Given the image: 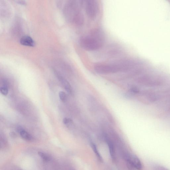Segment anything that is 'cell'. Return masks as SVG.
Wrapping results in <instances>:
<instances>
[{
  "label": "cell",
  "mask_w": 170,
  "mask_h": 170,
  "mask_svg": "<svg viewBox=\"0 0 170 170\" xmlns=\"http://www.w3.org/2000/svg\"><path fill=\"white\" fill-rule=\"evenodd\" d=\"M103 42V36L99 30H94L89 34L82 36L79 40L81 47L88 51L99 49L102 47Z\"/></svg>",
  "instance_id": "obj_1"
},
{
  "label": "cell",
  "mask_w": 170,
  "mask_h": 170,
  "mask_svg": "<svg viewBox=\"0 0 170 170\" xmlns=\"http://www.w3.org/2000/svg\"><path fill=\"white\" fill-rule=\"evenodd\" d=\"M94 68L97 73L101 75L114 74L121 71L119 64L97 63L94 65Z\"/></svg>",
  "instance_id": "obj_2"
},
{
  "label": "cell",
  "mask_w": 170,
  "mask_h": 170,
  "mask_svg": "<svg viewBox=\"0 0 170 170\" xmlns=\"http://www.w3.org/2000/svg\"><path fill=\"white\" fill-rule=\"evenodd\" d=\"M84 6L87 16L90 19H96L99 10V3L95 0L84 1Z\"/></svg>",
  "instance_id": "obj_3"
},
{
  "label": "cell",
  "mask_w": 170,
  "mask_h": 170,
  "mask_svg": "<svg viewBox=\"0 0 170 170\" xmlns=\"http://www.w3.org/2000/svg\"><path fill=\"white\" fill-rule=\"evenodd\" d=\"M56 74L57 75L58 78L61 84L64 86L65 90H66L68 93H70V95H73V90L69 83L64 77L61 76V75L57 73V72H56Z\"/></svg>",
  "instance_id": "obj_4"
},
{
  "label": "cell",
  "mask_w": 170,
  "mask_h": 170,
  "mask_svg": "<svg viewBox=\"0 0 170 170\" xmlns=\"http://www.w3.org/2000/svg\"><path fill=\"white\" fill-rule=\"evenodd\" d=\"M20 44L25 46L34 47L35 42L31 37L28 36H25L22 37L20 41Z\"/></svg>",
  "instance_id": "obj_5"
},
{
  "label": "cell",
  "mask_w": 170,
  "mask_h": 170,
  "mask_svg": "<svg viewBox=\"0 0 170 170\" xmlns=\"http://www.w3.org/2000/svg\"><path fill=\"white\" fill-rule=\"evenodd\" d=\"M17 129L21 138L24 140L29 141L33 139V138L30 134L23 128L19 127Z\"/></svg>",
  "instance_id": "obj_6"
},
{
  "label": "cell",
  "mask_w": 170,
  "mask_h": 170,
  "mask_svg": "<svg viewBox=\"0 0 170 170\" xmlns=\"http://www.w3.org/2000/svg\"><path fill=\"white\" fill-rule=\"evenodd\" d=\"M88 100L89 103L90 110L92 112L96 111L98 109V103L95 98L92 96L88 97Z\"/></svg>",
  "instance_id": "obj_7"
},
{
  "label": "cell",
  "mask_w": 170,
  "mask_h": 170,
  "mask_svg": "<svg viewBox=\"0 0 170 170\" xmlns=\"http://www.w3.org/2000/svg\"><path fill=\"white\" fill-rule=\"evenodd\" d=\"M132 163L135 169L137 170H141L143 168L142 165L139 159L133 155L131 158Z\"/></svg>",
  "instance_id": "obj_8"
},
{
  "label": "cell",
  "mask_w": 170,
  "mask_h": 170,
  "mask_svg": "<svg viewBox=\"0 0 170 170\" xmlns=\"http://www.w3.org/2000/svg\"><path fill=\"white\" fill-rule=\"evenodd\" d=\"M106 139L108 147H109V148L111 157L112 160L114 161L115 160V152L113 143L109 139L107 138Z\"/></svg>",
  "instance_id": "obj_9"
},
{
  "label": "cell",
  "mask_w": 170,
  "mask_h": 170,
  "mask_svg": "<svg viewBox=\"0 0 170 170\" xmlns=\"http://www.w3.org/2000/svg\"><path fill=\"white\" fill-rule=\"evenodd\" d=\"M91 146L94 153H95L99 161L101 162H102L103 159L102 157L101 156L100 154L99 153V152L95 144L93 143H91Z\"/></svg>",
  "instance_id": "obj_10"
},
{
  "label": "cell",
  "mask_w": 170,
  "mask_h": 170,
  "mask_svg": "<svg viewBox=\"0 0 170 170\" xmlns=\"http://www.w3.org/2000/svg\"><path fill=\"white\" fill-rule=\"evenodd\" d=\"M63 123L68 127H73L74 126V123L70 118L65 117L63 119Z\"/></svg>",
  "instance_id": "obj_11"
},
{
  "label": "cell",
  "mask_w": 170,
  "mask_h": 170,
  "mask_svg": "<svg viewBox=\"0 0 170 170\" xmlns=\"http://www.w3.org/2000/svg\"><path fill=\"white\" fill-rule=\"evenodd\" d=\"M38 154L43 160L46 161H49L50 160V157L48 156V155H47L44 153L42 152H38Z\"/></svg>",
  "instance_id": "obj_12"
},
{
  "label": "cell",
  "mask_w": 170,
  "mask_h": 170,
  "mask_svg": "<svg viewBox=\"0 0 170 170\" xmlns=\"http://www.w3.org/2000/svg\"><path fill=\"white\" fill-rule=\"evenodd\" d=\"M0 91L3 95L6 96L8 95L9 90L8 85H4L0 88Z\"/></svg>",
  "instance_id": "obj_13"
},
{
  "label": "cell",
  "mask_w": 170,
  "mask_h": 170,
  "mask_svg": "<svg viewBox=\"0 0 170 170\" xmlns=\"http://www.w3.org/2000/svg\"><path fill=\"white\" fill-rule=\"evenodd\" d=\"M59 96L60 99L62 102H66L67 99L66 94L63 91L60 92L59 93Z\"/></svg>",
  "instance_id": "obj_14"
},
{
  "label": "cell",
  "mask_w": 170,
  "mask_h": 170,
  "mask_svg": "<svg viewBox=\"0 0 170 170\" xmlns=\"http://www.w3.org/2000/svg\"><path fill=\"white\" fill-rule=\"evenodd\" d=\"M130 92L133 94H137L140 92V90L139 89L135 86L131 87L130 89Z\"/></svg>",
  "instance_id": "obj_15"
},
{
  "label": "cell",
  "mask_w": 170,
  "mask_h": 170,
  "mask_svg": "<svg viewBox=\"0 0 170 170\" xmlns=\"http://www.w3.org/2000/svg\"><path fill=\"white\" fill-rule=\"evenodd\" d=\"M16 2L17 3H19V4H20L21 5H25L26 4V2H25V1H16Z\"/></svg>",
  "instance_id": "obj_16"
}]
</instances>
